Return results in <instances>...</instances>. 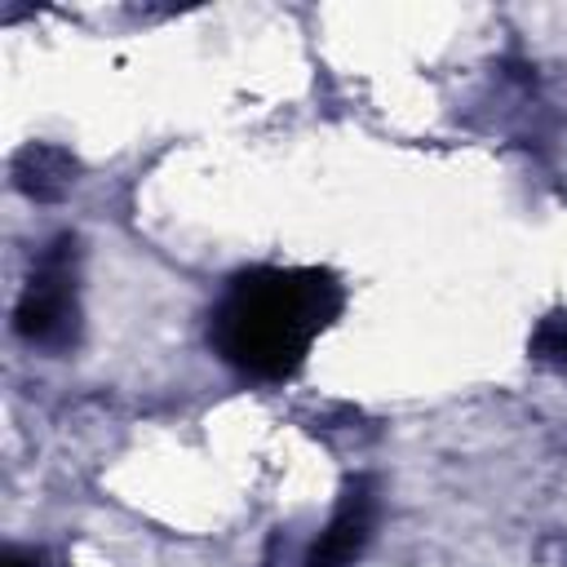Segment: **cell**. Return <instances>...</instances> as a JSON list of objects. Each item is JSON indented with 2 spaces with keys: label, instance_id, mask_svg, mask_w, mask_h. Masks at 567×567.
Instances as JSON below:
<instances>
[{
  "label": "cell",
  "instance_id": "277c9868",
  "mask_svg": "<svg viewBox=\"0 0 567 567\" xmlns=\"http://www.w3.org/2000/svg\"><path fill=\"white\" fill-rule=\"evenodd\" d=\"M13 182L31 199H58L75 182V159L49 142H35L13 155Z\"/></svg>",
  "mask_w": 567,
  "mask_h": 567
},
{
  "label": "cell",
  "instance_id": "3957f363",
  "mask_svg": "<svg viewBox=\"0 0 567 567\" xmlns=\"http://www.w3.org/2000/svg\"><path fill=\"white\" fill-rule=\"evenodd\" d=\"M372 523H377V492H372V483L368 478L346 483L328 527L306 549L301 567H350L363 554V545L372 540Z\"/></svg>",
  "mask_w": 567,
  "mask_h": 567
},
{
  "label": "cell",
  "instance_id": "7a4b0ae2",
  "mask_svg": "<svg viewBox=\"0 0 567 567\" xmlns=\"http://www.w3.org/2000/svg\"><path fill=\"white\" fill-rule=\"evenodd\" d=\"M80 248L75 235H58L31 261V275L13 306V332L49 354H66L80 341Z\"/></svg>",
  "mask_w": 567,
  "mask_h": 567
},
{
  "label": "cell",
  "instance_id": "8992f818",
  "mask_svg": "<svg viewBox=\"0 0 567 567\" xmlns=\"http://www.w3.org/2000/svg\"><path fill=\"white\" fill-rule=\"evenodd\" d=\"M0 567H40V558H35L31 549H18V545H9V549L0 554Z\"/></svg>",
  "mask_w": 567,
  "mask_h": 567
},
{
  "label": "cell",
  "instance_id": "5b68a950",
  "mask_svg": "<svg viewBox=\"0 0 567 567\" xmlns=\"http://www.w3.org/2000/svg\"><path fill=\"white\" fill-rule=\"evenodd\" d=\"M532 350L540 359H554V363H567V315H549L536 337H532Z\"/></svg>",
  "mask_w": 567,
  "mask_h": 567
},
{
  "label": "cell",
  "instance_id": "6da1fadb",
  "mask_svg": "<svg viewBox=\"0 0 567 567\" xmlns=\"http://www.w3.org/2000/svg\"><path fill=\"white\" fill-rule=\"evenodd\" d=\"M341 306L346 292L337 275L319 266H252L239 270L208 310V346L252 381H288Z\"/></svg>",
  "mask_w": 567,
  "mask_h": 567
}]
</instances>
